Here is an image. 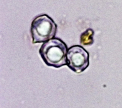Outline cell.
Instances as JSON below:
<instances>
[{
	"label": "cell",
	"instance_id": "1",
	"mask_svg": "<svg viewBox=\"0 0 122 108\" xmlns=\"http://www.w3.org/2000/svg\"><path fill=\"white\" fill-rule=\"evenodd\" d=\"M67 45L60 39H51L43 43L39 53L45 63L51 67L59 68L67 65Z\"/></svg>",
	"mask_w": 122,
	"mask_h": 108
},
{
	"label": "cell",
	"instance_id": "2",
	"mask_svg": "<svg viewBox=\"0 0 122 108\" xmlns=\"http://www.w3.org/2000/svg\"><path fill=\"white\" fill-rule=\"evenodd\" d=\"M57 25L53 20L46 14L36 17L32 21L30 32L32 43L46 42L56 35Z\"/></svg>",
	"mask_w": 122,
	"mask_h": 108
},
{
	"label": "cell",
	"instance_id": "3",
	"mask_svg": "<svg viewBox=\"0 0 122 108\" xmlns=\"http://www.w3.org/2000/svg\"><path fill=\"white\" fill-rule=\"evenodd\" d=\"M67 66L74 72L84 71L89 65V54L80 45H74L68 49Z\"/></svg>",
	"mask_w": 122,
	"mask_h": 108
},
{
	"label": "cell",
	"instance_id": "4",
	"mask_svg": "<svg viewBox=\"0 0 122 108\" xmlns=\"http://www.w3.org/2000/svg\"><path fill=\"white\" fill-rule=\"evenodd\" d=\"M94 35V31L91 29H86L83 32L80 36V42L83 45H91L94 42L93 36Z\"/></svg>",
	"mask_w": 122,
	"mask_h": 108
}]
</instances>
